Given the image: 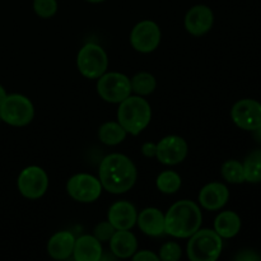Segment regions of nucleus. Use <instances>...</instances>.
Listing matches in <instances>:
<instances>
[{
    "label": "nucleus",
    "mask_w": 261,
    "mask_h": 261,
    "mask_svg": "<svg viewBox=\"0 0 261 261\" xmlns=\"http://www.w3.org/2000/svg\"><path fill=\"white\" fill-rule=\"evenodd\" d=\"M18 190L24 198L35 200L45 195L48 188V176L38 166H28L19 173L17 180Z\"/></svg>",
    "instance_id": "9"
},
{
    "label": "nucleus",
    "mask_w": 261,
    "mask_h": 261,
    "mask_svg": "<svg viewBox=\"0 0 261 261\" xmlns=\"http://www.w3.org/2000/svg\"><path fill=\"white\" fill-rule=\"evenodd\" d=\"M35 116V107L31 99L23 94H8L0 105V119L12 126H25Z\"/></svg>",
    "instance_id": "5"
},
{
    "label": "nucleus",
    "mask_w": 261,
    "mask_h": 261,
    "mask_svg": "<svg viewBox=\"0 0 261 261\" xmlns=\"http://www.w3.org/2000/svg\"><path fill=\"white\" fill-rule=\"evenodd\" d=\"M214 23L213 10L209 7L199 4L188 10L185 15V28L190 35L203 36L212 30Z\"/></svg>",
    "instance_id": "13"
},
{
    "label": "nucleus",
    "mask_w": 261,
    "mask_h": 261,
    "mask_svg": "<svg viewBox=\"0 0 261 261\" xmlns=\"http://www.w3.org/2000/svg\"><path fill=\"white\" fill-rule=\"evenodd\" d=\"M107 218L115 229H130L137 223L138 213L132 203L120 200L110 206Z\"/></svg>",
    "instance_id": "14"
},
{
    "label": "nucleus",
    "mask_w": 261,
    "mask_h": 261,
    "mask_svg": "<svg viewBox=\"0 0 261 261\" xmlns=\"http://www.w3.org/2000/svg\"><path fill=\"white\" fill-rule=\"evenodd\" d=\"M102 184L99 178L89 173H76L69 178L66 191L79 203H93L101 196Z\"/></svg>",
    "instance_id": "8"
},
{
    "label": "nucleus",
    "mask_w": 261,
    "mask_h": 261,
    "mask_svg": "<svg viewBox=\"0 0 261 261\" xmlns=\"http://www.w3.org/2000/svg\"><path fill=\"white\" fill-rule=\"evenodd\" d=\"M152 120V107L142 96H132L120 102L117 122L127 134L139 135Z\"/></svg>",
    "instance_id": "3"
},
{
    "label": "nucleus",
    "mask_w": 261,
    "mask_h": 261,
    "mask_svg": "<svg viewBox=\"0 0 261 261\" xmlns=\"http://www.w3.org/2000/svg\"><path fill=\"white\" fill-rule=\"evenodd\" d=\"M240 229H241V218L239 214L232 211L222 212L214 221V231L222 239H232L239 234Z\"/></svg>",
    "instance_id": "20"
},
{
    "label": "nucleus",
    "mask_w": 261,
    "mask_h": 261,
    "mask_svg": "<svg viewBox=\"0 0 261 261\" xmlns=\"http://www.w3.org/2000/svg\"><path fill=\"white\" fill-rule=\"evenodd\" d=\"M188 155V143L178 135H168L157 144L155 158L162 165L175 166L182 162Z\"/></svg>",
    "instance_id": "12"
},
{
    "label": "nucleus",
    "mask_w": 261,
    "mask_h": 261,
    "mask_svg": "<svg viewBox=\"0 0 261 261\" xmlns=\"http://www.w3.org/2000/svg\"><path fill=\"white\" fill-rule=\"evenodd\" d=\"M76 66L82 75L86 78L98 79L106 73L109 66L106 51L97 43H87L79 50L76 56Z\"/></svg>",
    "instance_id": "6"
},
{
    "label": "nucleus",
    "mask_w": 261,
    "mask_h": 261,
    "mask_svg": "<svg viewBox=\"0 0 261 261\" xmlns=\"http://www.w3.org/2000/svg\"><path fill=\"white\" fill-rule=\"evenodd\" d=\"M252 134H254L255 140H256L257 143H260V144H261V124L256 127V129L252 130Z\"/></svg>",
    "instance_id": "32"
},
{
    "label": "nucleus",
    "mask_w": 261,
    "mask_h": 261,
    "mask_svg": "<svg viewBox=\"0 0 261 261\" xmlns=\"http://www.w3.org/2000/svg\"><path fill=\"white\" fill-rule=\"evenodd\" d=\"M74 245H75V237L73 236V233L69 231L56 232L48 240L47 252L53 259L66 260L73 255Z\"/></svg>",
    "instance_id": "18"
},
{
    "label": "nucleus",
    "mask_w": 261,
    "mask_h": 261,
    "mask_svg": "<svg viewBox=\"0 0 261 261\" xmlns=\"http://www.w3.org/2000/svg\"><path fill=\"white\" fill-rule=\"evenodd\" d=\"M101 241L91 234H84L75 240L73 255L76 261H99L102 259Z\"/></svg>",
    "instance_id": "19"
},
{
    "label": "nucleus",
    "mask_w": 261,
    "mask_h": 261,
    "mask_svg": "<svg viewBox=\"0 0 261 261\" xmlns=\"http://www.w3.org/2000/svg\"><path fill=\"white\" fill-rule=\"evenodd\" d=\"M7 96H8V94H7V92H5L4 87L0 86V105H2V102L4 101L5 97H7Z\"/></svg>",
    "instance_id": "33"
},
{
    "label": "nucleus",
    "mask_w": 261,
    "mask_h": 261,
    "mask_svg": "<svg viewBox=\"0 0 261 261\" xmlns=\"http://www.w3.org/2000/svg\"><path fill=\"white\" fill-rule=\"evenodd\" d=\"M127 133L124 127L115 121L105 122L98 130V138L103 144L106 145H117L122 143L126 138Z\"/></svg>",
    "instance_id": "21"
},
{
    "label": "nucleus",
    "mask_w": 261,
    "mask_h": 261,
    "mask_svg": "<svg viewBox=\"0 0 261 261\" xmlns=\"http://www.w3.org/2000/svg\"><path fill=\"white\" fill-rule=\"evenodd\" d=\"M158 256L165 261H177L182 256V250L177 242H166L161 246Z\"/></svg>",
    "instance_id": "27"
},
{
    "label": "nucleus",
    "mask_w": 261,
    "mask_h": 261,
    "mask_svg": "<svg viewBox=\"0 0 261 261\" xmlns=\"http://www.w3.org/2000/svg\"><path fill=\"white\" fill-rule=\"evenodd\" d=\"M132 257L134 261H158L160 260V256H158V255H155L154 252L152 251H148V250L137 251Z\"/></svg>",
    "instance_id": "29"
},
{
    "label": "nucleus",
    "mask_w": 261,
    "mask_h": 261,
    "mask_svg": "<svg viewBox=\"0 0 261 261\" xmlns=\"http://www.w3.org/2000/svg\"><path fill=\"white\" fill-rule=\"evenodd\" d=\"M229 190L222 182H211L204 186L199 193V203L206 211H219L227 204Z\"/></svg>",
    "instance_id": "15"
},
{
    "label": "nucleus",
    "mask_w": 261,
    "mask_h": 261,
    "mask_svg": "<svg viewBox=\"0 0 261 261\" xmlns=\"http://www.w3.org/2000/svg\"><path fill=\"white\" fill-rule=\"evenodd\" d=\"M234 259L240 261H257L261 260V257L260 255H257L256 252L252 251V250H244V251L240 252L239 255H236Z\"/></svg>",
    "instance_id": "30"
},
{
    "label": "nucleus",
    "mask_w": 261,
    "mask_h": 261,
    "mask_svg": "<svg viewBox=\"0 0 261 261\" xmlns=\"http://www.w3.org/2000/svg\"><path fill=\"white\" fill-rule=\"evenodd\" d=\"M142 153L147 158L155 157V154H157V144H154V143H150V142L144 143L142 147Z\"/></svg>",
    "instance_id": "31"
},
{
    "label": "nucleus",
    "mask_w": 261,
    "mask_h": 261,
    "mask_svg": "<svg viewBox=\"0 0 261 261\" xmlns=\"http://www.w3.org/2000/svg\"><path fill=\"white\" fill-rule=\"evenodd\" d=\"M110 249L119 259L132 257L138 251L137 237L129 229H116L110 240Z\"/></svg>",
    "instance_id": "17"
},
{
    "label": "nucleus",
    "mask_w": 261,
    "mask_h": 261,
    "mask_svg": "<svg viewBox=\"0 0 261 261\" xmlns=\"http://www.w3.org/2000/svg\"><path fill=\"white\" fill-rule=\"evenodd\" d=\"M232 121L242 130L252 132L261 124V103L256 99H240L231 110Z\"/></svg>",
    "instance_id": "11"
},
{
    "label": "nucleus",
    "mask_w": 261,
    "mask_h": 261,
    "mask_svg": "<svg viewBox=\"0 0 261 261\" xmlns=\"http://www.w3.org/2000/svg\"><path fill=\"white\" fill-rule=\"evenodd\" d=\"M223 250L222 237L214 229L204 228L191 234L188 242V257L191 261H216Z\"/></svg>",
    "instance_id": "4"
},
{
    "label": "nucleus",
    "mask_w": 261,
    "mask_h": 261,
    "mask_svg": "<svg viewBox=\"0 0 261 261\" xmlns=\"http://www.w3.org/2000/svg\"><path fill=\"white\" fill-rule=\"evenodd\" d=\"M0 121H2V119H0Z\"/></svg>",
    "instance_id": "35"
},
{
    "label": "nucleus",
    "mask_w": 261,
    "mask_h": 261,
    "mask_svg": "<svg viewBox=\"0 0 261 261\" xmlns=\"http://www.w3.org/2000/svg\"><path fill=\"white\" fill-rule=\"evenodd\" d=\"M222 176L227 182L242 184L245 182L244 165L236 160H229L222 165Z\"/></svg>",
    "instance_id": "25"
},
{
    "label": "nucleus",
    "mask_w": 261,
    "mask_h": 261,
    "mask_svg": "<svg viewBox=\"0 0 261 261\" xmlns=\"http://www.w3.org/2000/svg\"><path fill=\"white\" fill-rule=\"evenodd\" d=\"M97 92L103 101L120 103L132 94L130 79L125 74L111 71L101 75L97 82Z\"/></svg>",
    "instance_id": "7"
},
{
    "label": "nucleus",
    "mask_w": 261,
    "mask_h": 261,
    "mask_svg": "<svg viewBox=\"0 0 261 261\" xmlns=\"http://www.w3.org/2000/svg\"><path fill=\"white\" fill-rule=\"evenodd\" d=\"M58 7L56 0H33V10L38 17L43 19L54 17L58 12Z\"/></svg>",
    "instance_id": "26"
},
{
    "label": "nucleus",
    "mask_w": 261,
    "mask_h": 261,
    "mask_svg": "<svg viewBox=\"0 0 261 261\" xmlns=\"http://www.w3.org/2000/svg\"><path fill=\"white\" fill-rule=\"evenodd\" d=\"M245 181L250 184L261 182V149H255L244 161Z\"/></svg>",
    "instance_id": "22"
},
{
    "label": "nucleus",
    "mask_w": 261,
    "mask_h": 261,
    "mask_svg": "<svg viewBox=\"0 0 261 261\" xmlns=\"http://www.w3.org/2000/svg\"><path fill=\"white\" fill-rule=\"evenodd\" d=\"M203 214L191 200H180L165 214V232L176 239H189L201 226Z\"/></svg>",
    "instance_id": "2"
},
{
    "label": "nucleus",
    "mask_w": 261,
    "mask_h": 261,
    "mask_svg": "<svg viewBox=\"0 0 261 261\" xmlns=\"http://www.w3.org/2000/svg\"><path fill=\"white\" fill-rule=\"evenodd\" d=\"M130 84H132V91L135 92L138 96H149L153 93L157 86L155 78L150 73L147 71H140V73L135 74L132 79H130Z\"/></svg>",
    "instance_id": "23"
},
{
    "label": "nucleus",
    "mask_w": 261,
    "mask_h": 261,
    "mask_svg": "<svg viewBox=\"0 0 261 261\" xmlns=\"http://www.w3.org/2000/svg\"><path fill=\"white\" fill-rule=\"evenodd\" d=\"M161 28L153 20H142L133 28L130 33V43L142 54L153 53L161 43Z\"/></svg>",
    "instance_id": "10"
},
{
    "label": "nucleus",
    "mask_w": 261,
    "mask_h": 261,
    "mask_svg": "<svg viewBox=\"0 0 261 261\" xmlns=\"http://www.w3.org/2000/svg\"><path fill=\"white\" fill-rule=\"evenodd\" d=\"M115 232H116V229H115V227L112 226L109 221L101 222V223L97 224L96 228H94L93 236L96 237L98 241L107 242L111 240V237L114 236Z\"/></svg>",
    "instance_id": "28"
},
{
    "label": "nucleus",
    "mask_w": 261,
    "mask_h": 261,
    "mask_svg": "<svg viewBox=\"0 0 261 261\" xmlns=\"http://www.w3.org/2000/svg\"><path fill=\"white\" fill-rule=\"evenodd\" d=\"M157 189L163 194H175L181 188V176L175 171H163L155 180Z\"/></svg>",
    "instance_id": "24"
},
{
    "label": "nucleus",
    "mask_w": 261,
    "mask_h": 261,
    "mask_svg": "<svg viewBox=\"0 0 261 261\" xmlns=\"http://www.w3.org/2000/svg\"><path fill=\"white\" fill-rule=\"evenodd\" d=\"M87 2H88V3H94V4H96V3H102V2H105V0H87Z\"/></svg>",
    "instance_id": "34"
},
{
    "label": "nucleus",
    "mask_w": 261,
    "mask_h": 261,
    "mask_svg": "<svg viewBox=\"0 0 261 261\" xmlns=\"http://www.w3.org/2000/svg\"><path fill=\"white\" fill-rule=\"evenodd\" d=\"M137 223L143 233L152 237L162 236L165 232V214L157 208H145L138 214Z\"/></svg>",
    "instance_id": "16"
},
{
    "label": "nucleus",
    "mask_w": 261,
    "mask_h": 261,
    "mask_svg": "<svg viewBox=\"0 0 261 261\" xmlns=\"http://www.w3.org/2000/svg\"><path fill=\"white\" fill-rule=\"evenodd\" d=\"M99 181L102 188L111 194L129 191L137 181V167L129 157L121 153L106 155L99 165Z\"/></svg>",
    "instance_id": "1"
}]
</instances>
